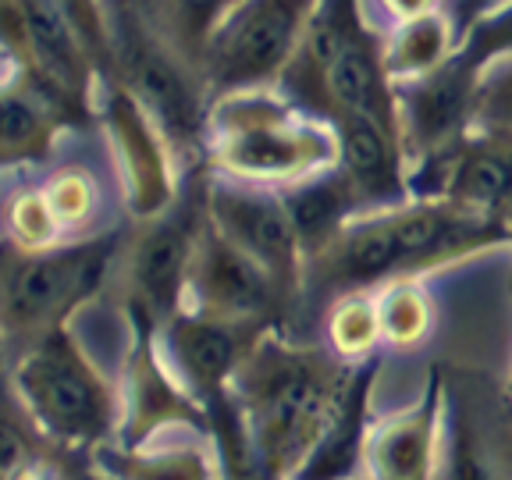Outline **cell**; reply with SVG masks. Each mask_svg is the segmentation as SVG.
<instances>
[{"instance_id": "obj_1", "label": "cell", "mask_w": 512, "mask_h": 480, "mask_svg": "<svg viewBox=\"0 0 512 480\" xmlns=\"http://www.w3.org/2000/svg\"><path fill=\"white\" fill-rule=\"evenodd\" d=\"M352 370L331 356L328 345H288L274 331L260 338L235 377L232 399L239 402L264 473L288 480L306 463L349 388Z\"/></svg>"}, {"instance_id": "obj_2", "label": "cell", "mask_w": 512, "mask_h": 480, "mask_svg": "<svg viewBox=\"0 0 512 480\" xmlns=\"http://www.w3.org/2000/svg\"><path fill=\"white\" fill-rule=\"evenodd\" d=\"M207 168L246 185L288 189L338 168V132L271 89L228 96L210 107Z\"/></svg>"}, {"instance_id": "obj_3", "label": "cell", "mask_w": 512, "mask_h": 480, "mask_svg": "<svg viewBox=\"0 0 512 480\" xmlns=\"http://www.w3.org/2000/svg\"><path fill=\"white\" fill-rule=\"evenodd\" d=\"M121 235H93V239L61 242L43 253H25L0 242V345L4 356L18 352L15 363L36 342L68 328L79 306L100 292L107 281Z\"/></svg>"}, {"instance_id": "obj_4", "label": "cell", "mask_w": 512, "mask_h": 480, "mask_svg": "<svg viewBox=\"0 0 512 480\" xmlns=\"http://www.w3.org/2000/svg\"><path fill=\"white\" fill-rule=\"evenodd\" d=\"M22 413L61 452H89L111 445L118 427V395L96 370L68 328L36 342L11 370Z\"/></svg>"}, {"instance_id": "obj_5", "label": "cell", "mask_w": 512, "mask_h": 480, "mask_svg": "<svg viewBox=\"0 0 512 480\" xmlns=\"http://www.w3.org/2000/svg\"><path fill=\"white\" fill-rule=\"evenodd\" d=\"M111 79L160 128L171 153H200L207 160V86L189 64L160 40L143 8H111Z\"/></svg>"}, {"instance_id": "obj_6", "label": "cell", "mask_w": 512, "mask_h": 480, "mask_svg": "<svg viewBox=\"0 0 512 480\" xmlns=\"http://www.w3.org/2000/svg\"><path fill=\"white\" fill-rule=\"evenodd\" d=\"M0 47L11 54L15 79L64 125H89L96 64L89 61L64 4L0 0Z\"/></svg>"}, {"instance_id": "obj_7", "label": "cell", "mask_w": 512, "mask_h": 480, "mask_svg": "<svg viewBox=\"0 0 512 480\" xmlns=\"http://www.w3.org/2000/svg\"><path fill=\"white\" fill-rule=\"evenodd\" d=\"M313 8L317 4H306V0L232 4L203 61V86H207L210 107L228 96L267 93L271 86H278Z\"/></svg>"}, {"instance_id": "obj_8", "label": "cell", "mask_w": 512, "mask_h": 480, "mask_svg": "<svg viewBox=\"0 0 512 480\" xmlns=\"http://www.w3.org/2000/svg\"><path fill=\"white\" fill-rule=\"evenodd\" d=\"M207 185L210 175H200L164 214L143 221V232L128 246V306L143 310L157 328L185 310L192 260L207 228Z\"/></svg>"}, {"instance_id": "obj_9", "label": "cell", "mask_w": 512, "mask_h": 480, "mask_svg": "<svg viewBox=\"0 0 512 480\" xmlns=\"http://www.w3.org/2000/svg\"><path fill=\"white\" fill-rule=\"evenodd\" d=\"M484 68L456 50L431 75L395 89L399 100V139L406 150L409 175L452 153L477 121V96Z\"/></svg>"}, {"instance_id": "obj_10", "label": "cell", "mask_w": 512, "mask_h": 480, "mask_svg": "<svg viewBox=\"0 0 512 480\" xmlns=\"http://www.w3.org/2000/svg\"><path fill=\"white\" fill-rule=\"evenodd\" d=\"M207 214L224 239L260 264L278 288L296 303L303 288L306 260L299 249L296 228L285 210L278 189L246 182H214L207 185Z\"/></svg>"}, {"instance_id": "obj_11", "label": "cell", "mask_w": 512, "mask_h": 480, "mask_svg": "<svg viewBox=\"0 0 512 480\" xmlns=\"http://www.w3.org/2000/svg\"><path fill=\"white\" fill-rule=\"evenodd\" d=\"M192 310L221 320H246V324H281L292 310V299L278 288V281L253 264L239 246L224 239L207 214L200 249L189 274Z\"/></svg>"}, {"instance_id": "obj_12", "label": "cell", "mask_w": 512, "mask_h": 480, "mask_svg": "<svg viewBox=\"0 0 512 480\" xmlns=\"http://www.w3.org/2000/svg\"><path fill=\"white\" fill-rule=\"evenodd\" d=\"M409 189L413 200H445L512 224V136L473 128L452 153L409 175Z\"/></svg>"}, {"instance_id": "obj_13", "label": "cell", "mask_w": 512, "mask_h": 480, "mask_svg": "<svg viewBox=\"0 0 512 480\" xmlns=\"http://www.w3.org/2000/svg\"><path fill=\"white\" fill-rule=\"evenodd\" d=\"M267 324H246V320H221L196 313L185 306L175 320H168L160 335L175 363V374L189 388L203 409L217 406L232 395V384L260 338L271 335Z\"/></svg>"}, {"instance_id": "obj_14", "label": "cell", "mask_w": 512, "mask_h": 480, "mask_svg": "<svg viewBox=\"0 0 512 480\" xmlns=\"http://www.w3.org/2000/svg\"><path fill=\"white\" fill-rule=\"evenodd\" d=\"M132 317V349L125 367V420H121V448H139L160 427L185 424L210 434V413L203 402L175 381L168 363H160L153 324L143 310L128 306Z\"/></svg>"}, {"instance_id": "obj_15", "label": "cell", "mask_w": 512, "mask_h": 480, "mask_svg": "<svg viewBox=\"0 0 512 480\" xmlns=\"http://www.w3.org/2000/svg\"><path fill=\"white\" fill-rule=\"evenodd\" d=\"M100 118H104L107 139H111L114 153H118L121 175H125L128 210L139 221H153V217H160L178 200L175 164H171L175 153L164 143V136L150 121V114L118 82H107Z\"/></svg>"}, {"instance_id": "obj_16", "label": "cell", "mask_w": 512, "mask_h": 480, "mask_svg": "<svg viewBox=\"0 0 512 480\" xmlns=\"http://www.w3.org/2000/svg\"><path fill=\"white\" fill-rule=\"evenodd\" d=\"M328 125L338 132V168L349 178L363 214H388L413 203L399 132L352 114H338Z\"/></svg>"}, {"instance_id": "obj_17", "label": "cell", "mask_w": 512, "mask_h": 480, "mask_svg": "<svg viewBox=\"0 0 512 480\" xmlns=\"http://www.w3.org/2000/svg\"><path fill=\"white\" fill-rule=\"evenodd\" d=\"M381 47V32L360 18V25L345 40L342 54L324 75L313 118L331 121L338 114H352V118H367L399 132V100H395L392 79L384 75Z\"/></svg>"}, {"instance_id": "obj_18", "label": "cell", "mask_w": 512, "mask_h": 480, "mask_svg": "<svg viewBox=\"0 0 512 480\" xmlns=\"http://www.w3.org/2000/svg\"><path fill=\"white\" fill-rule=\"evenodd\" d=\"M441 377L431 374V388L409 413L395 416L370 434V480H438L441 466Z\"/></svg>"}, {"instance_id": "obj_19", "label": "cell", "mask_w": 512, "mask_h": 480, "mask_svg": "<svg viewBox=\"0 0 512 480\" xmlns=\"http://www.w3.org/2000/svg\"><path fill=\"white\" fill-rule=\"evenodd\" d=\"M374 363H360L352 370L349 388L338 399L328 427L317 438L306 463L288 480H363L367 477L370 445V388H374Z\"/></svg>"}, {"instance_id": "obj_20", "label": "cell", "mask_w": 512, "mask_h": 480, "mask_svg": "<svg viewBox=\"0 0 512 480\" xmlns=\"http://www.w3.org/2000/svg\"><path fill=\"white\" fill-rule=\"evenodd\" d=\"M392 11L399 22L388 36H381V61L384 75L399 89L441 68L459 50L463 36L456 32V22L448 18V11L438 4H399Z\"/></svg>"}, {"instance_id": "obj_21", "label": "cell", "mask_w": 512, "mask_h": 480, "mask_svg": "<svg viewBox=\"0 0 512 480\" xmlns=\"http://www.w3.org/2000/svg\"><path fill=\"white\" fill-rule=\"evenodd\" d=\"M278 192L281 200H285L288 217H292V228H296L306 264L342 235V228L352 217L363 214L360 200H356V192H352L349 178L342 175V168L320 171V175Z\"/></svg>"}, {"instance_id": "obj_22", "label": "cell", "mask_w": 512, "mask_h": 480, "mask_svg": "<svg viewBox=\"0 0 512 480\" xmlns=\"http://www.w3.org/2000/svg\"><path fill=\"white\" fill-rule=\"evenodd\" d=\"M61 128L64 121L18 79L0 86V168L47 160Z\"/></svg>"}, {"instance_id": "obj_23", "label": "cell", "mask_w": 512, "mask_h": 480, "mask_svg": "<svg viewBox=\"0 0 512 480\" xmlns=\"http://www.w3.org/2000/svg\"><path fill=\"white\" fill-rule=\"evenodd\" d=\"M498 438L491 434L488 416L466 395L456 399L452 409V445L441 456L438 480H509L498 459Z\"/></svg>"}, {"instance_id": "obj_24", "label": "cell", "mask_w": 512, "mask_h": 480, "mask_svg": "<svg viewBox=\"0 0 512 480\" xmlns=\"http://www.w3.org/2000/svg\"><path fill=\"white\" fill-rule=\"evenodd\" d=\"M89 463L104 470L107 480H214L203 448H164V452H139V448H96Z\"/></svg>"}, {"instance_id": "obj_25", "label": "cell", "mask_w": 512, "mask_h": 480, "mask_svg": "<svg viewBox=\"0 0 512 480\" xmlns=\"http://www.w3.org/2000/svg\"><path fill=\"white\" fill-rule=\"evenodd\" d=\"M377 299V320H381V345L388 349H416L427 342L434 320V303L420 278H399L388 281L374 292Z\"/></svg>"}, {"instance_id": "obj_26", "label": "cell", "mask_w": 512, "mask_h": 480, "mask_svg": "<svg viewBox=\"0 0 512 480\" xmlns=\"http://www.w3.org/2000/svg\"><path fill=\"white\" fill-rule=\"evenodd\" d=\"M324 335H328V352L342 363L349 367L370 363V356L381 349V320H377L374 292L338 296L324 320Z\"/></svg>"}, {"instance_id": "obj_27", "label": "cell", "mask_w": 512, "mask_h": 480, "mask_svg": "<svg viewBox=\"0 0 512 480\" xmlns=\"http://www.w3.org/2000/svg\"><path fill=\"white\" fill-rule=\"evenodd\" d=\"M4 221H8V242L25 253H43V249L61 246L64 228L57 224L43 189L15 192L4 207Z\"/></svg>"}, {"instance_id": "obj_28", "label": "cell", "mask_w": 512, "mask_h": 480, "mask_svg": "<svg viewBox=\"0 0 512 480\" xmlns=\"http://www.w3.org/2000/svg\"><path fill=\"white\" fill-rule=\"evenodd\" d=\"M43 196H47L50 210H54L57 224L61 228H79L89 217L96 214V203H100V189H96V178L86 168H61L47 178L43 185Z\"/></svg>"}, {"instance_id": "obj_29", "label": "cell", "mask_w": 512, "mask_h": 480, "mask_svg": "<svg viewBox=\"0 0 512 480\" xmlns=\"http://www.w3.org/2000/svg\"><path fill=\"white\" fill-rule=\"evenodd\" d=\"M484 132H509L512 136V57H502L484 72L477 96V121Z\"/></svg>"}, {"instance_id": "obj_30", "label": "cell", "mask_w": 512, "mask_h": 480, "mask_svg": "<svg viewBox=\"0 0 512 480\" xmlns=\"http://www.w3.org/2000/svg\"><path fill=\"white\" fill-rule=\"evenodd\" d=\"M15 79V64H11V54L4 47H0V86H4V82H11Z\"/></svg>"}, {"instance_id": "obj_31", "label": "cell", "mask_w": 512, "mask_h": 480, "mask_svg": "<svg viewBox=\"0 0 512 480\" xmlns=\"http://www.w3.org/2000/svg\"><path fill=\"white\" fill-rule=\"evenodd\" d=\"M79 480H107V477H104V473H82L79 470Z\"/></svg>"}, {"instance_id": "obj_32", "label": "cell", "mask_w": 512, "mask_h": 480, "mask_svg": "<svg viewBox=\"0 0 512 480\" xmlns=\"http://www.w3.org/2000/svg\"><path fill=\"white\" fill-rule=\"evenodd\" d=\"M260 480H278V477H271V473H264V477H260Z\"/></svg>"}, {"instance_id": "obj_33", "label": "cell", "mask_w": 512, "mask_h": 480, "mask_svg": "<svg viewBox=\"0 0 512 480\" xmlns=\"http://www.w3.org/2000/svg\"><path fill=\"white\" fill-rule=\"evenodd\" d=\"M0 360H4V345H0Z\"/></svg>"}, {"instance_id": "obj_34", "label": "cell", "mask_w": 512, "mask_h": 480, "mask_svg": "<svg viewBox=\"0 0 512 480\" xmlns=\"http://www.w3.org/2000/svg\"><path fill=\"white\" fill-rule=\"evenodd\" d=\"M363 480H370V477H363Z\"/></svg>"}]
</instances>
